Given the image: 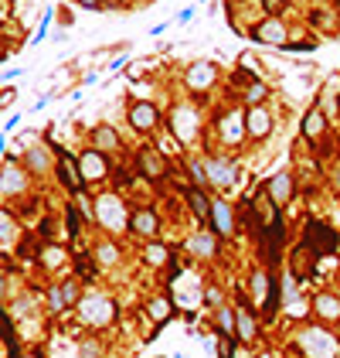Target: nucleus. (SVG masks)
<instances>
[{
	"instance_id": "9b49d317",
	"label": "nucleus",
	"mask_w": 340,
	"mask_h": 358,
	"mask_svg": "<svg viewBox=\"0 0 340 358\" xmlns=\"http://www.w3.org/2000/svg\"><path fill=\"white\" fill-rule=\"evenodd\" d=\"M82 178L85 181H99V178H106V171H109V164H106V157L99 154V150H88L82 157Z\"/></svg>"
},
{
	"instance_id": "4468645a",
	"label": "nucleus",
	"mask_w": 340,
	"mask_h": 358,
	"mask_svg": "<svg viewBox=\"0 0 340 358\" xmlns=\"http://www.w3.org/2000/svg\"><path fill=\"white\" fill-rule=\"evenodd\" d=\"M289 194H293V178L286 171H279L276 178L269 181V198H272V205H286Z\"/></svg>"
},
{
	"instance_id": "7c9ffc66",
	"label": "nucleus",
	"mask_w": 340,
	"mask_h": 358,
	"mask_svg": "<svg viewBox=\"0 0 340 358\" xmlns=\"http://www.w3.org/2000/svg\"><path fill=\"white\" fill-rule=\"evenodd\" d=\"M279 293H282V300H296V280H282Z\"/></svg>"
},
{
	"instance_id": "f03ea898",
	"label": "nucleus",
	"mask_w": 340,
	"mask_h": 358,
	"mask_svg": "<svg viewBox=\"0 0 340 358\" xmlns=\"http://www.w3.org/2000/svg\"><path fill=\"white\" fill-rule=\"evenodd\" d=\"M300 345L310 358H334L340 352V345L327 335V331H303L300 335Z\"/></svg>"
},
{
	"instance_id": "0eeeda50",
	"label": "nucleus",
	"mask_w": 340,
	"mask_h": 358,
	"mask_svg": "<svg viewBox=\"0 0 340 358\" xmlns=\"http://www.w3.org/2000/svg\"><path fill=\"white\" fill-rule=\"evenodd\" d=\"M215 76H218V72H215L211 62H197V65L187 69V86H191L194 92H201V89H208V86L215 82Z\"/></svg>"
},
{
	"instance_id": "39448f33",
	"label": "nucleus",
	"mask_w": 340,
	"mask_h": 358,
	"mask_svg": "<svg viewBox=\"0 0 340 358\" xmlns=\"http://www.w3.org/2000/svg\"><path fill=\"white\" fill-rule=\"evenodd\" d=\"M286 24L279 21V17H265L258 27H255V41H262V45H286Z\"/></svg>"
},
{
	"instance_id": "dca6fc26",
	"label": "nucleus",
	"mask_w": 340,
	"mask_h": 358,
	"mask_svg": "<svg viewBox=\"0 0 340 358\" xmlns=\"http://www.w3.org/2000/svg\"><path fill=\"white\" fill-rule=\"evenodd\" d=\"M187 246H191L194 256H215V253H218V239H215L211 232H204V229H201L197 236H191Z\"/></svg>"
},
{
	"instance_id": "f8f14e48",
	"label": "nucleus",
	"mask_w": 340,
	"mask_h": 358,
	"mask_svg": "<svg viewBox=\"0 0 340 358\" xmlns=\"http://www.w3.org/2000/svg\"><path fill=\"white\" fill-rule=\"evenodd\" d=\"M58 175H62V181L69 184V191H79V188H82V181H85L82 178V168H79L69 154H62V157H58Z\"/></svg>"
},
{
	"instance_id": "2eb2a0df",
	"label": "nucleus",
	"mask_w": 340,
	"mask_h": 358,
	"mask_svg": "<svg viewBox=\"0 0 340 358\" xmlns=\"http://www.w3.org/2000/svg\"><path fill=\"white\" fill-rule=\"evenodd\" d=\"M140 171L147 175V178H164V157L157 154V150H140Z\"/></svg>"
},
{
	"instance_id": "7ed1b4c3",
	"label": "nucleus",
	"mask_w": 340,
	"mask_h": 358,
	"mask_svg": "<svg viewBox=\"0 0 340 358\" xmlns=\"http://www.w3.org/2000/svg\"><path fill=\"white\" fill-rule=\"evenodd\" d=\"M306 243L313 246V256H330L337 249V232L327 229L324 222H310L306 225Z\"/></svg>"
},
{
	"instance_id": "a211bd4d",
	"label": "nucleus",
	"mask_w": 340,
	"mask_h": 358,
	"mask_svg": "<svg viewBox=\"0 0 340 358\" xmlns=\"http://www.w3.org/2000/svg\"><path fill=\"white\" fill-rule=\"evenodd\" d=\"M130 229H133V232H140V236H157L160 222H157V215H154V212H136V215L130 219Z\"/></svg>"
},
{
	"instance_id": "423d86ee",
	"label": "nucleus",
	"mask_w": 340,
	"mask_h": 358,
	"mask_svg": "<svg viewBox=\"0 0 340 358\" xmlns=\"http://www.w3.org/2000/svg\"><path fill=\"white\" fill-rule=\"evenodd\" d=\"M269 130H272V116L262 106H249V113H245V133L255 137V140H262V137H269Z\"/></svg>"
},
{
	"instance_id": "ea45409f",
	"label": "nucleus",
	"mask_w": 340,
	"mask_h": 358,
	"mask_svg": "<svg viewBox=\"0 0 340 358\" xmlns=\"http://www.w3.org/2000/svg\"><path fill=\"white\" fill-rule=\"evenodd\" d=\"M24 358H41V355H24Z\"/></svg>"
},
{
	"instance_id": "6ab92c4d",
	"label": "nucleus",
	"mask_w": 340,
	"mask_h": 358,
	"mask_svg": "<svg viewBox=\"0 0 340 358\" xmlns=\"http://www.w3.org/2000/svg\"><path fill=\"white\" fill-rule=\"evenodd\" d=\"M218 331H221V338H235V335H239V317H235V311L218 307Z\"/></svg>"
},
{
	"instance_id": "4be33fe9",
	"label": "nucleus",
	"mask_w": 340,
	"mask_h": 358,
	"mask_svg": "<svg viewBox=\"0 0 340 358\" xmlns=\"http://www.w3.org/2000/svg\"><path fill=\"white\" fill-rule=\"evenodd\" d=\"M303 133H306V137H320V133H324V113H320L317 106L303 116Z\"/></svg>"
},
{
	"instance_id": "c756f323",
	"label": "nucleus",
	"mask_w": 340,
	"mask_h": 358,
	"mask_svg": "<svg viewBox=\"0 0 340 358\" xmlns=\"http://www.w3.org/2000/svg\"><path fill=\"white\" fill-rule=\"evenodd\" d=\"M95 256H99V263H116V256H119V253H116V246H112V243H102V246L95 249Z\"/></svg>"
},
{
	"instance_id": "b1692460",
	"label": "nucleus",
	"mask_w": 340,
	"mask_h": 358,
	"mask_svg": "<svg viewBox=\"0 0 340 358\" xmlns=\"http://www.w3.org/2000/svg\"><path fill=\"white\" fill-rule=\"evenodd\" d=\"M147 263H154V267H164V263H167V246H160V243H150V246H147Z\"/></svg>"
},
{
	"instance_id": "20e7f679",
	"label": "nucleus",
	"mask_w": 340,
	"mask_h": 358,
	"mask_svg": "<svg viewBox=\"0 0 340 358\" xmlns=\"http://www.w3.org/2000/svg\"><path fill=\"white\" fill-rule=\"evenodd\" d=\"M204 175H208L211 184H218V188H232L235 178H239V168L232 161H225V157H208L204 161Z\"/></svg>"
},
{
	"instance_id": "6e6552de",
	"label": "nucleus",
	"mask_w": 340,
	"mask_h": 358,
	"mask_svg": "<svg viewBox=\"0 0 340 358\" xmlns=\"http://www.w3.org/2000/svg\"><path fill=\"white\" fill-rule=\"evenodd\" d=\"M187 201H191V212L197 222H211V212H215V201L204 198L201 188H187Z\"/></svg>"
},
{
	"instance_id": "f3484780",
	"label": "nucleus",
	"mask_w": 340,
	"mask_h": 358,
	"mask_svg": "<svg viewBox=\"0 0 340 358\" xmlns=\"http://www.w3.org/2000/svg\"><path fill=\"white\" fill-rule=\"evenodd\" d=\"M313 311H317L324 321H337L340 317V297H334V293H320V297L313 300Z\"/></svg>"
},
{
	"instance_id": "bb28decb",
	"label": "nucleus",
	"mask_w": 340,
	"mask_h": 358,
	"mask_svg": "<svg viewBox=\"0 0 340 358\" xmlns=\"http://www.w3.org/2000/svg\"><path fill=\"white\" fill-rule=\"evenodd\" d=\"M269 96V89L262 86V82H252L249 86V92H245V99H249V106H262V99Z\"/></svg>"
},
{
	"instance_id": "ddd939ff",
	"label": "nucleus",
	"mask_w": 340,
	"mask_h": 358,
	"mask_svg": "<svg viewBox=\"0 0 340 358\" xmlns=\"http://www.w3.org/2000/svg\"><path fill=\"white\" fill-rule=\"evenodd\" d=\"M116 147H119V133H116L112 126H95V130H92V150L109 154V150H116Z\"/></svg>"
},
{
	"instance_id": "393cba45",
	"label": "nucleus",
	"mask_w": 340,
	"mask_h": 358,
	"mask_svg": "<svg viewBox=\"0 0 340 358\" xmlns=\"http://www.w3.org/2000/svg\"><path fill=\"white\" fill-rule=\"evenodd\" d=\"M252 293L258 297V300H265V307H269V276L265 273H252Z\"/></svg>"
},
{
	"instance_id": "72a5a7b5",
	"label": "nucleus",
	"mask_w": 340,
	"mask_h": 358,
	"mask_svg": "<svg viewBox=\"0 0 340 358\" xmlns=\"http://www.w3.org/2000/svg\"><path fill=\"white\" fill-rule=\"evenodd\" d=\"M62 293H65V300L72 304V300L79 297V287H75V283H62Z\"/></svg>"
},
{
	"instance_id": "c85d7f7f",
	"label": "nucleus",
	"mask_w": 340,
	"mask_h": 358,
	"mask_svg": "<svg viewBox=\"0 0 340 358\" xmlns=\"http://www.w3.org/2000/svg\"><path fill=\"white\" fill-rule=\"evenodd\" d=\"M27 168H31V171H45V168H48L45 150H31V154H27Z\"/></svg>"
},
{
	"instance_id": "4c0bfd02",
	"label": "nucleus",
	"mask_w": 340,
	"mask_h": 358,
	"mask_svg": "<svg viewBox=\"0 0 340 358\" xmlns=\"http://www.w3.org/2000/svg\"><path fill=\"white\" fill-rule=\"evenodd\" d=\"M82 7H99V0H79Z\"/></svg>"
},
{
	"instance_id": "58836bf2",
	"label": "nucleus",
	"mask_w": 340,
	"mask_h": 358,
	"mask_svg": "<svg viewBox=\"0 0 340 358\" xmlns=\"http://www.w3.org/2000/svg\"><path fill=\"white\" fill-rule=\"evenodd\" d=\"M337 184H340V164H337Z\"/></svg>"
},
{
	"instance_id": "f257e3e1",
	"label": "nucleus",
	"mask_w": 340,
	"mask_h": 358,
	"mask_svg": "<svg viewBox=\"0 0 340 358\" xmlns=\"http://www.w3.org/2000/svg\"><path fill=\"white\" fill-rule=\"evenodd\" d=\"M79 317L85 324H95V328L109 324L112 321V300H106V297H82L79 300Z\"/></svg>"
},
{
	"instance_id": "c9c22d12",
	"label": "nucleus",
	"mask_w": 340,
	"mask_h": 358,
	"mask_svg": "<svg viewBox=\"0 0 340 358\" xmlns=\"http://www.w3.org/2000/svg\"><path fill=\"white\" fill-rule=\"evenodd\" d=\"M0 219H3V246H7V239H10V225H14V222H10V215H7V212H3Z\"/></svg>"
},
{
	"instance_id": "e433bc0d",
	"label": "nucleus",
	"mask_w": 340,
	"mask_h": 358,
	"mask_svg": "<svg viewBox=\"0 0 340 358\" xmlns=\"http://www.w3.org/2000/svg\"><path fill=\"white\" fill-rule=\"evenodd\" d=\"M62 263V249H48V267H58Z\"/></svg>"
},
{
	"instance_id": "5701e85b",
	"label": "nucleus",
	"mask_w": 340,
	"mask_h": 358,
	"mask_svg": "<svg viewBox=\"0 0 340 358\" xmlns=\"http://www.w3.org/2000/svg\"><path fill=\"white\" fill-rule=\"evenodd\" d=\"M24 188V178H21V171L7 161L3 164V194H10V191H21Z\"/></svg>"
},
{
	"instance_id": "1a4fd4ad",
	"label": "nucleus",
	"mask_w": 340,
	"mask_h": 358,
	"mask_svg": "<svg viewBox=\"0 0 340 358\" xmlns=\"http://www.w3.org/2000/svg\"><path fill=\"white\" fill-rule=\"evenodd\" d=\"M211 225H215V232H218V236H232V232H235V219H232V208H228V201H218V198H215Z\"/></svg>"
},
{
	"instance_id": "412c9836",
	"label": "nucleus",
	"mask_w": 340,
	"mask_h": 358,
	"mask_svg": "<svg viewBox=\"0 0 340 358\" xmlns=\"http://www.w3.org/2000/svg\"><path fill=\"white\" fill-rule=\"evenodd\" d=\"M147 311H150V317H154V324H157V328L170 321V300H167V297H154Z\"/></svg>"
},
{
	"instance_id": "2f4dec72",
	"label": "nucleus",
	"mask_w": 340,
	"mask_h": 358,
	"mask_svg": "<svg viewBox=\"0 0 340 358\" xmlns=\"http://www.w3.org/2000/svg\"><path fill=\"white\" fill-rule=\"evenodd\" d=\"M79 352H82V358H99V345L92 338H85L82 345H79Z\"/></svg>"
},
{
	"instance_id": "cd10ccee",
	"label": "nucleus",
	"mask_w": 340,
	"mask_h": 358,
	"mask_svg": "<svg viewBox=\"0 0 340 358\" xmlns=\"http://www.w3.org/2000/svg\"><path fill=\"white\" fill-rule=\"evenodd\" d=\"M48 304H51V314H62V311H65V304H69V300H65L62 287H55V290L48 293Z\"/></svg>"
},
{
	"instance_id": "a878e982",
	"label": "nucleus",
	"mask_w": 340,
	"mask_h": 358,
	"mask_svg": "<svg viewBox=\"0 0 340 358\" xmlns=\"http://www.w3.org/2000/svg\"><path fill=\"white\" fill-rule=\"evenodd\" d=\"M242 133V126H239V116H225V123H221V137L225 140H235Z\"/></svg>"
},
{
	"instance_id": "473e14b6",
	"label": "nucleus",
	"mask_w": 340,
	"mask_h": 358,
	"mask_svg": "<svg viewBox=\"0 0 340 358\" xmlns=\"http://www.w3.org/2000/svg\"><path fill=\"white\" fill-rule=\"evenodd\" d=\"M262 7H265L269 17H279V10L286 7V0H262Z\"/></svg>"
},
{
	"instance_id": "f704fd0d",
	"label": "nucleus",
	"mask_w": 340,
	"mask_h": 358,
	"mask_svg": "<svg viewBox=\"0 0 340 358\" xmlns=\"http://www.w3.org/2000/svg\"><path fill=\"white\" fill-rule=\"evenodd\" d=\"M218 358H232V345H228V338H218Z\"/></svg>"
},
{
	"instance_id": "aec40b11",
	"label": "nucleus",
	"mask_w": 340,
	"mask_h": 358,
	"mask_svg": "<svg viewBox=\"0 0 340 358\" xmlns=\"http://www.w3.org/2000/svg\"><path fill=\"white\" fill-rule=\"evenodd\" d=\"M235 317H239V338H242V342H252V338H255L252 311H249V307H239V311H235Z\"/></svg>"
},
{
	"instance_id": "9d476101",
	"label": "nucleus",
	"mask_w": 340,
	"mask_h": 358,
	"mask_svg": "<svg viewBox=\"0 0 340 358\" xmlns=\"http://www.w3.org/2000/svg\"><path fill=\"white\" fill-rule=\"evenodd\" d=\"M130 123H133V130H154L157 126V109L150 102H136L130 109Z\"/></svg>"
}]
</instances>
